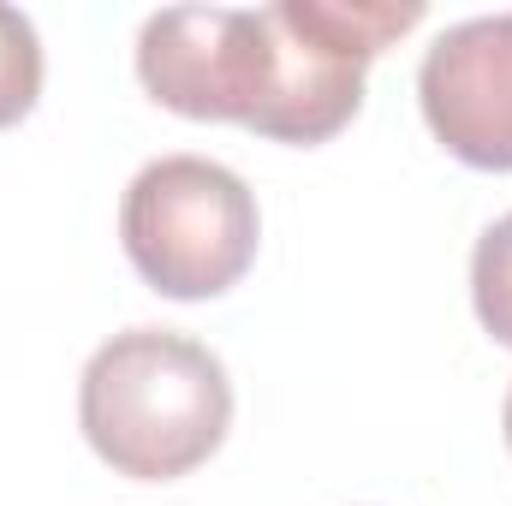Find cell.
<instances>
[{"instance_id":"1","label":"cell","mask_w":512,"mask_h":506,"mask_svg":"<svg viewBox=\"0 0 512 506\" xmlns=\"http://www.w3.org/2000/svg\"><path fill=\"white\" fill-rule=\"evenodd\" d=\"M417 24V0L167 6L137 30V78L185 120H233L310 149L352 126L370 60Z\"/></svg>"},{"instance_id":"2","label":"cell","mask_w":512,"mask_h":506,"mask_svg":"<svg viewBox=\"0 0 512 506\" xmlns=\"http://www.w3.org/2000/svg\"><path fill=\"white\" fill-rule=\"evenodd\" d=\"M78 423L102 465L131 483H173L215 459L233 429L227 364L173 328H126L90 352Z\"/></svg>"},{"instance_id":"3","label":"cell","mask_w":512,"mask_h":506,"mask_svg":"<svg viewBox=\"0 0 512 506\" xmlns=\"http://www.w3.org/2000/svg\"><path fill=\"white\" fill-rule=\"evenodd\" d=\"M120 239L131 268L179 304L233 292L256 262L262 215L251 185L209 155H161L126 185Z\"/></svg>"},{"instance_id":"4","label":"cell","mask_w":512,"mask_h":506,"mask_svg":"<svg viewBox=\"0 0 512 506\" xmlns=\"http://www.w3.org/2000/svg\"><path fill=\"white\" fill-rule=\"evenodd\" d=\"M417 102L447 155L512 173V12L441 30L417 66Z\"/></svg>"},{"instance_id":"5","label":"cell","mask_w":512,"mask_h":506,"mask_svg":"<svg viewBox=\"0 0 512 506\" xmlns=\"http://www.w3.org/2000/svg\"><path fill=\"white\" fill-rule=\"evenodd\" d=\"M42 96V36L18 6H0V131L18 126Z\"/></svg>"},{"instance_id":"6","label":"cell","mask_w":512,"mask_h":506,"mask_svg":"<svg viewBox=\"0 0 512 506\" xmlns=\"http://www.w3.org/2000/svg\"><path fill=\"white\" fill-rule=\"evenodd\" d=\"M471 304L477 322L501 346H512V215H501L471 251Z\"/></svg>"},{"instance_id":"7","label":"cell","mask_w":512,"mask_h":506,"mask_svg":"<svg viewBox=\"0 0 512 506\" xmlns=\"http://www.w3.org/2000/svg\"><path fill=\"white\" fill-rule=\"evenodd\" d=\"M501 435H507V447H512V387H507V405H501Z\"/></svg>"}]
</instances>
